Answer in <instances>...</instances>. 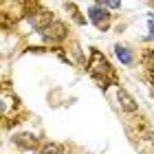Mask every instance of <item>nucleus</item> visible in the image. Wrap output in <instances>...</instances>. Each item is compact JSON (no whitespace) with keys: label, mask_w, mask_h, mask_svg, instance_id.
<instances>
[{"label":"nucleus","mask_w":154,"mask_h":154,"mask_svg":"<svg viewBox=\"0 0 154 154\" xmlns=\"http://www.w3.org/2000/svg\"><path fill=\"white\" fill-rule=\"evenodd\" d=\"M115 55L119 57V62H123V64H132V51L125 48L123 44H115Z\"/></svg>","instance_id":"20e7f679"},{"label":"nucleus","mask_w":154,"mask_h":154,"mask_svg":"<svg viewBox=\"0 0 154 154\" xmlns=\"http://www.w3.org/2000/svg\"><path fill=\"white\" fill-rule=\"evenodd\" d=\"M117 99H119V103H121V108L125 110V112H134L137 110V101L132 99L123 88H117Z\"/></svg>","instance_id":"7ed1b4c3"},{"label":"nucleus","mask_w":154,"mask_h":154,"mask_svg":"<svg viewBox=\"0 0 154 154\" xmlns=\"http://www.w3.org/2000/svg\"><path fill=\"white\" fill-rule=\"evenodd\" d=\"M152 7H154V5H152Z\"/></svg>","instance_id":"9d476101"},{"label":"nucleus","mask_w":154,"mask_h":154,"mask_svg":"<svg viewBox=\"0 0 154 154\" xmlns=\"http://www.w3.org/2000/svg\"><path fill=\"white\" fill-rule=\"evenodd\" d=\"M88 18H90V22L93 24H97L101 31H106L108 29V11L103 9V5L99 2V5H93L88 9Z\"/></svg>","instance_id":"f257e3e1"},{"label":"nucleus","mask_w":154,"mask_h":154,"mask_svg":"<svg viewBox=\"0 0 154 154\" xmlns=\"http://www.w3.org/2000/svg\"><path fill=\"white\" fill-rule=\"evenodd\" d=\"M148 26H150V38L154 40V18H150V20H148Z\"/></svg>","instance_id":"6e6552de"},{"label":"nucleus","mask_w":154,"mask_h":154,"mask_svg":"<svg viewBox=\"0 0 154 154\" xmlns=\"http://www.w3.org/2000/svg\"><path fill=\"white\" fill-rule=\"evenodd\" d=\"M150 68H152V73H154V51L150 53Z\"/></svg>","instance_id":"1a4fd4ad"},{"label":"nucleus","mask_w":154,"mask_h":154,"mask_svg":"<svg viewBox=\"0 0 154 154\" xmlns=\"http://www.w3.org/2000/svg\"><path fill=\"white\" fill-rule=\"evenodd\" d=\"M55 152H57V145L55 143H46V145H42L38 150V154H55Z\"/></svg>","instance_id":"423d86ee"},{"label":"nucleus","mask_w":154,"mask_h":154,"mask_svg":"<svg viewBox=\"0 0 154 154\" xmlns=\"http://www.w3.org/2000/svg\"><path fill=\"white\" fill-rule=\"evenodd\" d=\"M13 141L16 143H22V145H29V148H35V137H31V134H26V137H20V134H16L13 137Z\"/></svg>","instance_id":"39448f33"},{"label":"nucleus","mask_w":154,"mask_h":154,"mask_svg":"<svg viewBox=\"0 0 154 154\" xmlns=\"http://www.w3.org/2000/svg\"><path fill=\"white\" fill-rule=\"evenodd\" d=\"M103 7H110V9H119V7H121V2H119V0H106V2H101Z\"/></svg>","instance_id":"0eeeda50"},{"label":"nucleus","mask_w":154,"mask_h":154,"mask_svg":"<svg viewBox=\"0 0 154 154\" xmlns=\"http://www.w3.org/2000/svg\"><path fill=\"white\" fill-rule=\"evenodd\" d=\"M90 57H93V64H95V77H97V79H101V75L115 77V73H112V68H110V64L106 62V57H103L99 51H93V53H90Z\"/></svg>","instance_id":"f03ea898"}]
</instances>
